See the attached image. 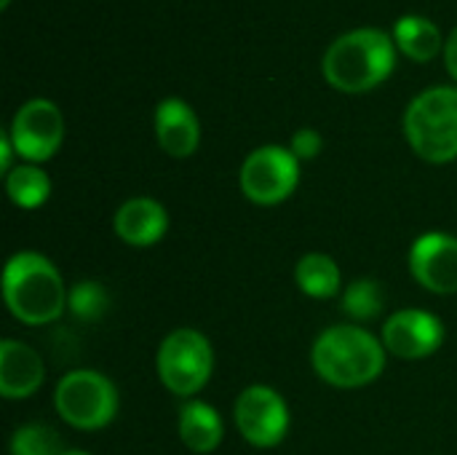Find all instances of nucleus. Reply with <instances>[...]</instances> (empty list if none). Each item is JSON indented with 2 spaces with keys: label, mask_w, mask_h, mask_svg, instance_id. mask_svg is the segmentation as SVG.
Wrapping results in <instances>:
<instances>
[{
  "label": "nucleus",
  "mask_w": 457,
  "mask_h": 455,
  "mask_svg": "<svg viewBox=\"0 0 457 455\" xmlns=\"http://www.w3.org/2000/svg\"><path fill=\"white\" fill-rule=\"evenodd\" d=\"M396 67V43L380 27H356L335 38L321 59L329 86L345 94L372 91L391 78Z\"/></svg>",
  "instance_id": "1"
},
{
  "label": "nucleus",
  "mask_w": 457,
  "mask_h": 455,
  "mask_svg": "<svg viewBox=\"0 0 457 455\" xmlns=\"http://www.w3.org/2000/svg\"><path fill=\"white\" fill-rule=\"evenodd\" d=\"M8 311L29 327L56 322L70 306V292L56 265L40 252H16L3 271Z\"/></svg>",
  "instance_id": "2"
},
{
  "label": "nucleus",
  "mask_w": 457,
  "mask_h": 455,
  "mask_svg": "<svg viewBox=\"0 0 457 455\" xmlns=\"http://www.w3.org/2000/svg\"><path fill=\"white\" fill-rule=\"evenodd\" d=\"M313 370L335 389H361L386 370V346L356 324H335L324 330L311 351Z\"/></svg>",
  "instance_id": "3"
},
{
  "label": "nucleus",
  "mask_w": 457,
  "mask_h": 455,
  "mask_svg": "<svg viewBox=\"0 0 457 455\" xmlns=\"http://www.w3.org/2000/svg\"><path fill=\"white\" fill-rule=\"evenodd\" d=\"M404 137L428 164L457 158V86L420 91L404 113Z\"/></svg>",
  "instance_id": "4"
},
{
  "label": "nucleus",
  "mask_w": 457,
  "mask_h": 455,
  "mask_svg": "<svg viewBox=\"0 0 457 455\" xmlns=\"http://www.w3.org/2000/svg\"><path fill=\"white\" fill-rule=\"evenodd\" d=\"M54 405L67 426L99 432L118 413V389L96 370H72L56 383Z\"/></svg>",
  "instance_id": "5"
},
{
  "label": "nucleus",
  "mask_w": 457,
  "mask_h": 455,
  "mask_svg": "<svg viewBox=\"0 0 457 455\" xmlns=\"http://www.w3.org/2000/svg\"><path fill=\"white\" fill-rule=\"evenodd\" d=\"M214 351L204 333L179 327L169 333L158 349L161 383L177 397H195L212 378Z\"/></svg>",
  "instance_id": "6"
},
{
  "label": "nucleus",
  "mask_w": 457,
  "mask_h": 455,
  "mask_svg": "<svg viewBox=\"0 0 457 455\" xmlns=\"http://www.w3.org/2000/svg\"><path fill=\"white\" fill-rule=\"evenodd\" d=\"M300 182V161L289 147L262 145L241 166V190L252 204L276 206L287 201Z\"/></svg>",
  "instance_id": "7"
},
{
  "label": "nucleus",
  "mask_w": 457,
  "mask_h": 455,
  "mask_svg": "<svg viewBox=\"0 0 457 455\" xmlns=\"http://www.w3.org/2000/svg\"><path fill=\"white\" fill-rule=\"evenodd\" d=\"M8 134L19 158L27 164H43L54 158L64 142V115L51 99L35 97L16 110Z\"/></svg>",
  "instance_id": "8"
},
{
  "label": "nucleus",
  "mask_w": 457,
  "mask_h": 455,
  "mask_svg": "<svg viewBox=\"0 0 457 455\" xmlns=\"http://www.w3.org/2000/svg\"><path fill=\"white\" fill-rule=\"evenodd\" d=\"M241 437L254 448H276L289 432V408L284 397L262 383L246 386L233 408Z\"/></svg>",
  "instance_id": "9"
},
{
  "label": "nucleus",
  "mask_w": 457,
  "mask_h": 455,
  "mask_svg": "<svg viewBox=\"0 0 457 455\" xmlns=\"http://www.w3.org/2000/svg\"><path fill=\"white\" fill-rule=\"evenodd\" d=\"M442 343H445L442 319L420 308L396 311L383 324V346L399 359H426L436 354Z\"/></svg>",
  "instance_id": "10"
},
{
  "label": "nucleus",
  "mask_w": 457,
  "mask_h": 455,
  "mask_svg": "<svg viewBox=\"0 0 457 455\" xmlns=\"http://www.w3.org/2000/svg\"><path fill=\"white\" fill-rule=\"evenodd\" d=\"M415 282L436 295L457 292V239L450 233H423L410 249Z\"/></svg>",
  "instance_id": "11"
},
{
  "label": "nucleus",
  "mask_w": 457,
  "mask_h": 455,
  "mask_svg": "<svg viewBox=\"0 0 457 455\" xmlns=\"http://www.w3.org/2000/svg\"><path fill=\"white\" fill-rule=\"evenodd\" d=\"M155 137L166 156L171 158L193 156L201 142V123L195 110L179 97H166L155 107Z\"/></svg>",
  "instance_id": "12"
},
{
  "label": "nucleus",
  "mask_w": 457,
  "mask_h": 455,
  "mask_svg": "<svg viewBox=\"0 0 457 455\" xmlns=\"http://www.w3.org/2000/svg\"><path fill=\"white\" fill-rule=\"evenodd\" d=\"M43 357L32 346L11 338L0 343V394L5 400H27L43 386Z\"/></svg>",
  "instance_id": "13"
},
{
  "label": "nucleus",
  "mask_w": 457,
  "mask_h": 455,
  "mask_svg": "<svg viewBox=\"0 0 457 455\" xmlns=\"http://www.w3.org/2000/svg\"><path fill=\"white\" fill-rule=\"evenodd\" d=\"M169 231V212L150 196H137L120 204L115 212V233L131 247H153Z\"/></svg>",
  "instance_id": "14"
},
{
  "label": "nucleus",
  "mask_w": 457,
  "mask_h": 455,
  "mask_svg": "<svg viewBox=\"0 0 457 455\" xmlns=\"http://www.w3.org/2000/svg\"><path fill=\"white\" fill-rule=\"evenodd\" d=\"M225 434L220 413L201 400H190L179 410V437L193 453H212L220 448Z\"/></svg>",
  "instance_id": "15"
},
{
  "label": "nucleus",
  "mask_w": 457,
  "mask_h": 455,
  "mask_svg": "<svg viewBox=\"0 0 457 455\" xmlns=\"http://www.w3.org/2000/svg\"><path fill=\"white\" fill-rule=\"evenodd\" d=\"M394 43L412 62H431L439 51H445L442 29L418 13H407L394 24Z\"/></svg>",
  "instance_id": "16"
},
{
  "label": "nucleus",
  "mask_w": 457,
  "mask_h": 455,
  "mask_svg": "<svg viewBox=\"0 0 457 455\" xmlns=\"http://www.w3.org/2000/svg\"><path fill=\"white\" fill-rule=\"evenodd\" d=\"M295 282L308 298H316V300H329L343 287L337 263L324 252H311V255L300 257V263L295 268Z\"/></svg>",
  "instance_id": "17"
},
{
  "label": "nucleus",
  "mask_w": 457,
  "mask_h": 455,
  "mask_svg": "<svg viewBox=\"0 0 457 455\" xmlns=\"http://www.w3.org/2000/svg\"><path fill=\"white\" fill-rule=\"evenodd\" d=\"M5 193L19 209H37L51 196V180L37 164H19L5 174Z\"/></svg>",
  "instance_id": "18"
},
{
  "label": "nucleus",
  "mask_w": 457,
  "mask_h": 455,
  "mask_svg": "<svg viewBox=\"0 0 457 455\" xmlns=\"http://www.w3.org/2000/svg\"><path fill=\"white\" fill-rule=\"evenodd\" d=\"M386 303L383 287L375 279H356L343 290V303L340 308L353 319V322H372L380 316Z\"/></svg>",
  "instance_id": "19"
},
{
  "label": "nucleus",
  "mask_w": 457,
  "mask_h": 455,
  "mask_svg": "<svg viewBox=\"0 0 457 455\" xmlns=\"http://www.w3.org/2000/svg\"><path fill=\"white\" fill-rule=\"evenodd\" d=\"M11 455H64L59 434L46 424H24L11 437Z\"/></svg>",
  "instance_id": "20"
},
{
  "label": "nucleus",
  "mask_w": 457,
  "mask_h": 455,
  "mask_svg": "<svg viewBox=\"0 0 457 455\" xmlns=\"http://www.w3.org/2000/svg\"><path fill=\"white\" fill-rule=\"evenodd\" d=\"M110 300H107V292L102 284L96 282H80L78 287H72L70 292V311L78 316V319H86V322H96L99 316H104Z\"/></svg>",
  "instance_id": "21"
},
{
  "label": "nucleus",
  "mask_w": 457,
  "mask_h": 455,
  "mask_svg": "<svg viewBox=\"0 0 457 455\" xmlns=\"http://www.w3.org/2000/svg\"><path fill=\"white\" fill-rule=\"evenodd\" d=\"M321 147H324V139H321V134L316 129H300V131H295L292 145H289V150L295 153L297 161L316 158L321 153Z\"/></svg>",
  "instance_id": "22"
},
{
  "label": "nucleus",
  "mask_w": 457,
  "mask_h": 455,
  "mask_svg": "<svg viewBox=\"0 0 457 455\" xmlns=\"http://www.w3.org/2000/svg\"><path fill=\"white\" fill-rule=\"evenodd\" d=\"M445 67H447V72L453 75L457 80V27L450 32V38L445 40Z\"/></svg>",
  "instance_id": "23"
},
{
  "label": "nucleus",
  "mask_w": 457,
  "mask_h": 455,
  "mask_svg": "<svg viewBox=\"0 0 457 455\" xmlns=\"http://www.w3.org/2000/svg\"><path fill=\"white\" fill-rule=\"evenodd\" d=\"M13 153H16V147H13V142H11V134L3 131V134H0V169H3L5 174L13 169V164H11Z\"/></svg>",
  "instance_id": "24"
},
{
  "label": "nucleus",
  "mask_w": 457,
  "mask_h": 455,
  "mask_svg": "<svg viewBox=\"0 0 457 455\" xmlns=\"http://www.w3.org/2000/svg\"><path fill=\"white\" fill-rule=\"evenodd\" d=\"M64 455H88V453H83V451H64Z\"/></svg>",
  "instance_id": "25"
},
{
  "label": "nucleus",
  "mask_w": 457,
  "mask_h": 455,
  "mask_svg": "<svg viewBox=\"0 0 457 455\" xmlns=\"http://www.w3.org/2000/svg\"><path fill=\"white\" fill-rule=\"evenodd\" d=\"M0 5H3V8H8V5H11V0H0Z\"/></svg>",
  "instance_id": "26"
}]
</instances>
